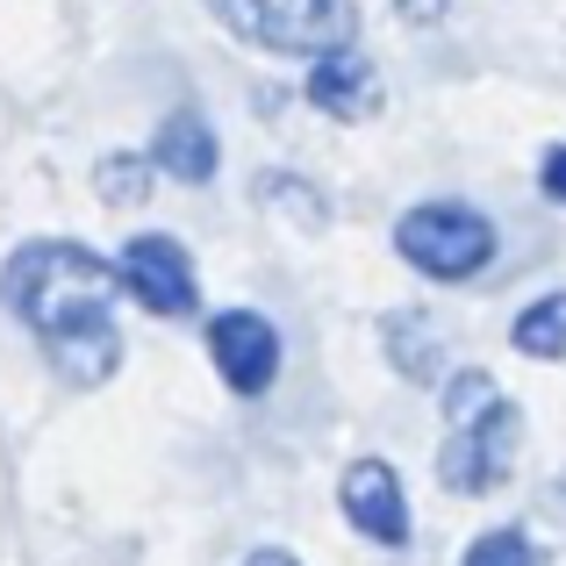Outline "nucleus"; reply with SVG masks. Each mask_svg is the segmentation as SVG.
I'll list each match as a JSON object with an SVG mask.
<instances>
[{"label": "nucleus", "mask_w": 566, "mask_h": 566, "mask_svg": "<svg viewBox=\"0 0 566 566\" xmlns=\"http://www.w3.org/2000/svg\"><path fill=\"white\" fill-rule=\"evenodd\" d=\"M115 294H123L115 265L72 237H29L0 265V308L43 345V359L65 387H101L123 366Z\"/></svg>", "instance_id": "obj_1"}, {"label": "nucleus", "mask_w": 566, "mask_h": 566, "mask_svg": "<svg viewBox=\"0 0 566 566\" xmlns=\"http://www.w3.org/2000/svg\"><path fill=\"white\" fill-rule=\"evenodd\" d=\"M444 395V452L438 481L452 495H488L516 473V444H524V409L502 395L488 374H452Z\"/></svg>", "instance_id": "obj_2"}, {"label": "nucleus", "mask_w": 566, "mask_h": 566, "mask_svg": "<svg viewBox=\"0 0 566 566\" xmlns=\"http://www.w3.org/2000/svg\"><path fill=\"white\" fill-rule=\"evenodd\" d=\"M495 222L473 201H416L409 216L395 222V251L409 273L438 280V287H467L495 265Z\"/></svg>", "instance_id": "obj_3"}, {"label": "nucleus", "mask_w": 566, "mask_h": 566, "mask_svg": "<svg viewBox=\"0 0 566 566\" xmlns=\"http://www.w3.org/2000/svg\"><path fill=\"white\" fill-rule=\"evenodd\" d=\"M222 29L251 51H273V57H323V51H345L359 14L352 0H208Z\"/></svg>", "instance_id": "obj_4"}, {"label": "nucleus", "mask_w": 566, "mask_h": 566, "mask_svg": "<svg viewBox=\"0 0 566 566\" xmlns=\"http://www.w3.org/2000/svg\"><path fill=\"white\" fill-rule=\"evenodd\" d=\"M115 280H123V294L137 308H151V316H193V302H201V280H193V259L180 237L166 230H137L123 251H115Z\"/></svg>", "instance_id": "obj_5"}, {"label": "nucleus", "mask_w": 566, "mask_h": 566, "mask_svg": "<svg viewBox=\"0 0 566 566\" xmlns=\"http://www.w3.org/2000/svg\"><path fill=\"white\" fill-rule=\"evenodd\" d=\"M208 359H216V374L230 395L259 401L265 387L280 380V331L273 316H259V308H222V316H208Z\"/></svg>", "instance_id": "obj_6"}, {"label": "nucleus", "mask_w": 566, "mask_h": 566, "mask_svg": "<svg viewBox=\"0 0 566 566\" xmlns=\"http://www.w3.org/2000/svg\"><path fill=\"white\" fill-rule=\"evenodd\" d=\"M337 502H345V524L366 545H387V553L409 545V488L387 459H352L345 481H337Z\"/></svg>", "instance_id": "obj_7"}, {"label": "nucleus", "mask_w": 566, "mask_h": 566, "mask_svg": "<svg viewBox=\"0 0 566 566\" xmlns=\"http://www.w3.org/2000/svg\"><path fill=\"white\" fill-rule=\"evenodd\" d=\"M151 166L166 172V180H180V187H208V180H216L222 144H216V129H208V115L172 108L166 123H158V137H151Z\"/></svg>", "instance_id": "obj_8"}, {"label": "nucleus", "mask_w": 566, "mask_h": 566, "mask_svg": "<svg viewBox=\"0 0 566 566\" xmlns=\"http://www.w3.org/2000/svg\"><path fill=\"white\" fill-rule=\"evenodd\" d=\"M308 101H316L323 115H337V123H352V115L374 108V65H366L359 51H323L308 57Z\"/></svg>", "instance_id": "obj_9"}, {"label": "nucleus", "mask_w": 566, "mask_h": 566, "mask_svg": "<svg viewBox=\"0 0 566 566\" xmlns=\"http://www.w3.org/2000/svg\"><path fill=\"white\" fill-rule=\"evenodd\" d=\"M510 345L524 352V359H566V287H553V294H538V302L516 308Z\"/></svg>", "instance_id": "obj_10"}, {"label": "nucleus", "mask_w": 566, "mask_h": 566, "mask_svg": "<svg viewBox=\"0 0 566 566\" xmlns=\"http://www.w3.org/2000/svg\"><path fill=\"white\" fill-rule=\"evenodd\" d=\"M151 151H108L101 158V201H115V208H129V201H144V193H151Z\"/></svg>", "instance_id": "obj_11"}, {"label": "nucleus", "mask_w": 566, "mask_h": 566, "mask_svg": "<svg viewBox=\"0 0 566 566\" xmlns=\"http://www.w3.org/2000/svg\"><path fill=\"white\" fill-rule=\"evenodd\" d=\"M387 345H395V366H401L409 380H438V366H430V323L416 316V308L387 316Z\"/></svg>", "instance_id": "obj_12"}, {"label": "nucleus", "mask_w": 566, "mask_h": 566, "mask_svg": "<svg viewBox=\"0 0 566 566\" xmlns=\"http://www.w3.org/2000/svg\"><path fill=\"white\" fill-rule=\"evenodd\" d=\"M459 566H538V545H531V531L502 524V531H481Z\"/></svg>", "instance_id": "obj_13"}, {"label": "nucleus", "mask_w": 566, "mask_h": 566, "mask_svg": "<svg viewBox=\"0 0 566 566\" xmlns=\"http://www.w3.org/2000/svg\"><path fill=\"white\" fill-rule=\"evenodd\" d=\"M259 201L294 208V222H323V216H331V208H323V193L308 187V180H294V172H265V180H259Z\"/></svg>", "instance_id": "obj_14"}, {"label": "nucleus", "mask_w": 566, "mask_h": 566, "mask_svg": "<svg viewBox=\"0 0 566 566\" xmlns=\"http://www.w3.org/2000/svg\"><path fill=\"white\" fill-rule=\"evenodd\" d=\"M538 193H545V201H559V208H566V144H553V151L538 158Z\"/></svg>", "instance_id": "obj_15"}, {"label": "nucleus", "mask_w": 566, "mask_h": 566, "mask_svg": "<svg viewBox=\"0 0 566 566\" xmlns=\"http://www.w3.org/2000/svg\"><path fill=\"white\" fill-rule=\"evenodd\" d=\"M395 14H401V22H416V29H430V22L452 14V0H395Z\"/></svg>", "instance_id": "obj_16"}, {"label": "nucleus", "mask_w": 566, "mask_h": 566, "mask_svg": "<svg viewBox=\"0 0 566 566\" xmlns=\"http://www.w3.org/2000/svg\"><path fill=\"white\" fill-rule=\"evenodd\" d=\"M244 566H302V559H294V553H287V545H259V553H251Z\"/></svg>", "instance_id": "obj_17"}, {"label": "nucleus", "mask_w": 566, "mask_h": 566, "mask_svg": "<svg viewBox=\"0 0 566 566\" xmlns=\"http://www.w3.org/2000/svg\"><path fill=\"white\" fill-rule=\"evenodd\" d=\"M553 510H566V481H553Z\"/></svg>", "instance_id": "obj_18"}]
</instances>
